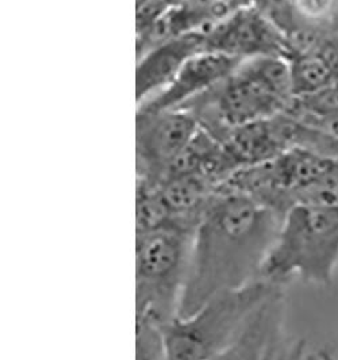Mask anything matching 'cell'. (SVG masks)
<instances>
[{
	"instance_id": "10",
	"label": "cell",
	"mask_w": 338,
	"mask_h": 360,
	"mask_svg": "<svg viewBox=\"0 0 338 360\" xmlns=\"http://www.w3.org/2000/svg\"><path fill=\"white\" fill-rule=\"evenodd\" d=\"M222 145L235 169L271 162L288 150L276 115L234 129Z\"/></svg>"
},
{
	"instance_id": "12",
	"label": "cell",
	"mask_w": 338,
	"mask_h": 360,
	"mask_svg": "<svg viewBox=\"0 0 338 360\" xmlns=\"http://www.w3.org/2000/svg\"><path fill=\"white\" fill-rule=\"evenodd\" d=\"M136 360H167L162 326L136 321Z\"/></svg>"
},
{
	"instance_id": "7",
	"label": "cell",
	"mask_w": 338,
	"mask_h": 360,
	"mask_svg": "<svg viewBox=\"0 0 338 360\" xmlns=\"http://www.w3.org/2000/svg\"><path fill=\"white\" fill-rule=\"evenodd\" d=\"M203 38L204 51L226 54L241 61L261 56L288 58L291 54L283 32L257 3L221 20Z\"/></svg>"
},
{
	"instance_id": "4",
	"label": "cell",
	"mask_w": 338,
	"mask_h": 360,
	"mask_svg": "<svg viewBox=\"0 0 338 360\" xmlns=\"http://www.w3.org/2000/svg\"><path fill=\"white\" fill-rule=\"evenodd\" d=\"M266 279L212 297L190 316L162 326L167 360H213L237 338L250 316L278 288Z\"/></svg>"
},
{
	"instance_id": "6",
	"label": "cell",
	"mask_w": 338,
	"mask_h": 360,
	"mask_svg": "<svg viewBox=\"0 0 338 360\" xmlns=\"http://www.w3.org/2000/svg\"><path fill=\"white\" fill-rule=\"evenodd\" d=\"M195 118L184 108L137 111L136 152L138 179L159 183L197 131Z\"/></svg>"
},
{
	"instance_id": "11",
	"label": "cell",
	"mask_w": 338,
	"mask_h": 360,
	"mask_svg": "<svg viewBox=\"0 0 338 360\" xmlns=\"http://www.w3.org/2000/svg\"><path fill=\"white\" fill-rule=\"evenodd\" d=\"M256 1L257 0H186L183 4L176 6L180 32L181 34H204L221 20Z\"/></svg>"
},
{
	"instance_id": "3",
	"label": "cell",
	"mask_w": 338,
	"mask_h": 360,
	"mask_svg": "<svg viewBox=\"0 0 338 360\" xmlns=\"http://www.w3.org/2000/svg\"><path fill=\"white\" fill-rule=\"evenodd\" d=\"M338 266V207L297 205L287 212L261 278L330 286Z\"/></svg>"
},
{
	"instance_id": "5",
	"label": "cell",
	"mask_w": 338,
	"mask_h": 360,
	"mask_svg": "<svg viewBox=\"0 0 338 360\" xmlns=\"http://www.w3.org/2000/svg\"><path fill=\"white\" fill-rule=\"evenodd\" d=\"M193 237L171 228L136 233V321L164 326L178 316Z\"/></svg>"
},
{
	"instance_id": "13",
	"label": "cell",
	"mask_w": 338,
	"mask_h": 360,
	"mask_svg": "<svg viewBox=\"0 0 338 360\" xmlns=\"http://www.w3.org/2000/svg\"><path fill=\"white\" fill-rule=\"evenodd\" d=\"M306 360H338V355L330 348L322 347V348L308 351Z\"/></svg>"
},
{
	"instance_id": "2",
	"label": "cell",
	"mask_w": 338,
	"mask_h": 360,
	"mask_svg": "<svg viewBox=\"0 0 338 360\" xmlns=\"http://www.w3.org/2000/svg\"><path fill=\"white\" fill-rule=\"evenodd\" d=\"M292 99L288 58L261 56L242 60L212 90L178 108L191 112L197 127L222 144L234 129L285 112Z\"/></svg>"
},
{
	"instance_id": "9",
	"label": "cell",
	"mask_w": 338,
	"mask_h": 360,
	"mask_svg": "<svg viewBox=\"0 0 338 360\" xmlns=\"http://www.w3.org/2000/svg\"><path fill=\"white\" fill-rule=\"evenodd\" d=\"M204 51L200 33L176 37L137 60L136 98L137 106L165 90L183 65L195 54Z\"/></svg>"
},
{
	"instance_id": "1",
	"label": "cell",
	"mask_w": 338,
	"mask_h": 360,
	"mask_svg": "<svg viewBox=\"0 0 338 360\" xmlns=\"http://www.w3.org/2000/svg\"><path fill=\"white\" fill-rule=\"evenodd\" d=\"M282 218L254 199L218 187L193 237L178 316H190L212 297L261 278Z\"/></svg>"
},
{
	"instance_id": "8",
	"label": "cell",
	"mask_w": 338,
	"mask_h": 360,
	"mask_svg": "<svg viewBox=\"0 0 338 360\" xmlns=\"http://www.w3.org/2000/svg\"><path fill=\"white\" fill-rule=\"evenodd\" d=\"M241 60L226 54L203 51L193 56L178 71L172 83L138 106L137 111L178 108L188 101L212 90L237 68Z\"/></svg>"
}]
</instances>
